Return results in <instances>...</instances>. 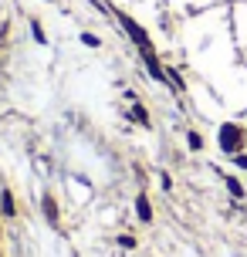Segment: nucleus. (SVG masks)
<instances>
[{
  "label": "nucleus",
  "mask_w": 247,
  "mask_h": 257,
  "mask_svg": "<svg viewBox=\"0 0 247 257\" xmlns=\"http://www.w3.org/2000/svg\"><path fill=\"white\" fill-rule=\"evenodd\" d=\"M136 213H139V220H146V223L153 220V210H149V200H146V196L136 200Z\"/></svg>",
  "instance_id": "obj_3"
},
{
  "label": "nucleus",
  "mask_w": 247,
  "mask_h": 257,
  "mask_svg": "<svg viewBox=\"0 0 247 257\" xmlns=\"http://www.w3.org/2000/svg\"><path fill=\"white\" fill-rule=\"evenodd\" d=\"M143 58H146V64H149V75L156 78V81H166V71H163V64H159V58L153 54V48H143Z\"/></svg>",
  "instance_id": "obj_2"
},
{
  "label": "nucleus",
  "mask_w": 247,
  "mask_h": 257,
  "mask_svg": "<svg viewBox=\"0 0 247 257\" xmlns=\"http://www.w3.org/2000/svg\"><path fill=\"white\" fill-rule=\"evenodd\" d=\"M44 213H48V217H51V220H54V217H58V206H54V203H51V200H44Z\"/></svg>",
  "instance_id": "obj_6"
},
{
  "label": "nucleus",
  "mask_w": 247,
  "mask_h": 257,
  "mask_svg": "<svg viewBox=\"0 0 247 257\" xmlns=\"http://www.w3.org/2000/svg\"><path fill=\"white\" fill-rule=\"evenodd\" d=\"M122 27L129 31V38L136 41L139 48H149V34H146L143 27H139V24H136V21H132V17H126V14H122Z\"/></svg>",
  "instance_id": "obj_1"
},
{
  "label": "nucleus",
  "mask_w": 247,
  "mask_h": 257,
  "mask_svg": "<svg viewBox=\"0 0 247 257\" xmlns=\"http://www.w3.org/2000/svg\"><path fill=\"white\" fill-rule=\"evenodd\" d=\"M0 206H4V213H7V217L14 213V200H11V193H7V190L0 193Z\"/></svg>",
  "instance_id": "obj_4"
},
{
  "label": "nucleus",
  "mask_w": 247,
  "mask_h": 257,
  "mask_svg": "<svg viewBox=\"0 0 247 257\" xmlns=\"http://www.w3.org/2000/svg\"><path fill=\"white\" fill-rule=\"evenodd\" d=\"M227 190L234 193V196H244V186H240V183H237L234 176H227Z\"/></svg>",
  "instance_id": "obj_5"
},
{
  "label": "nucleus",
  "mask_w": 247,
  "mask_h": 257,
  "mask_svg": "<svg viewBox=\"0 0 247 257\" xmlns=\"http://www.w3.org/2000/svg\"><path fill=\"white\" fill-rule=\"evenodd\" d=\"M31 34H34V41L44 44V31H41V24H31Z\"/></svg>",
  "instance_id": "obj_7"
},
{
  "label": "nucleus",
  "mask_w": 247,
  "mask_h": 257,
  "mask_svg": "<svg viewBox=\"0 0 247 257\" xmlns=\"http://www.w3.org/2000/svg\"><path fill=\"white\" fill-rule=\"evenodd\" d=\"M190 146H193V149H203V139H200L196 132H190Z\"/></svg>",
  "instance_id": "obj_9"
},
{
  "label": "nucleus",
  "mask_w": 247,
  "mask_h": 257,
  "mask_svg": "<svg viewBox=\"0 0 247 257\" xmlns=\"http://www.w3.org/2000/svg\"><path fill=\"white\" fill-rule=\"evenodd\" d=\"M81 41H85L88 48H98V38H95V34H81Z\"/></svg>",
  "instance_id": "obj_8"
}]
</instances>
